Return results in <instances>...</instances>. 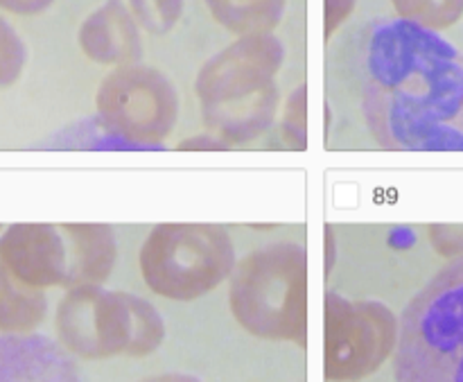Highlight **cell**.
<instances>
[{
  "label": "cell",
  "mask_w": 463,
  "mask_h": 382,
  "mask_svg": "<svg viewBox=\"0 0 463 382\" xmlns=\"http://www.w3.org/2000/svg\"><path fill=\"white\" fill-rule=\"evenodd\" d=\"M366 122L384 149L463 152V57L411 18L371 25L364 43Z\"/></svg>",
  "instance_id": "cell-1"
},
{
  "label": "cell",
  "mask_w": 463,
  "mask_h": 382,
  "mask_svg": "<svg viewBox=\"0 0 463 382\" xmlns=\"http://www.w3.org/2000/svg\"><path fill=\"white\" fill-rule=\"evenodd\" d=\"M283 57L276 36L251 32L202 68L197 95L203 120L217 138L247 143L267 131L279 109L276 72Z\"/></svg>",
  "instance_id": "cell-2"
},
{
  "label": "cell",
  "mask_w": 463,
  "mask_h": 382,
  "mask_svg": "<svg viewBox=\"0 0 463 382\" xmlns=\"http://www.w3.org/2000/svg\"><path fill=\"white\" fill-rule=\"evenodd\" d=\"M229 306L238 324L256 338L306 344V249L297 243H274L235 263Z\"/></svg>",
  "instance_id": "cell-3"
},
{
  "label": "cell",
  "mask_w": 463,
  "mask_h": 382,
  "mask_svg": "<svg viewBox=\"0 0 463 382\" xmlns=\"http://www.w3.org/2000/svg\"><path fill=\"white\" fill-rule=\"evenodd\" d=\"M57 333L66 351L86 360L143 358L161 347L165 324L161 312L136 294L81 283L59 303Z\"/></svg>",
  "instance_id": "cell-4"
},
{
  "label": "cell",
  "mask_w": 463,
  "mask_h": 382,
  "mask_svg": "<svg viewBox=\"0 0 463 382\" xmlns=\"http://www.w3.org/2000/svg\"><path fill=\"white\" fill-rule=\"evenodd\" d=\"M396 369L402 380L463 382V258L405 310Z\"/></svg>",
  "instance_id": "cell-5"
},
{
  "label": "cell",
  "mask_w": 463,
  "mask_h": 382,
  "mask_svg": "<svg viewBox=\"0 0 463 382\" xmlns=\"http://www.w3.org/2000/svg\"><path fill=\"white\" fill-rule=\"evenodd\" d=\"M138 261L154 294L194 301L231 276L233 240L215 224H161L147 235Z\"/></svg>",
  "instance_id": "cell-6"
},
{
  "label": "cell",
  "mask_w": 463,
  "mask_h": 382,
  "mask_svg": "<svg viewBox=\"0 0 463 382\" xmlns=\"http://www.w3.org/2000/svg\"><path fill=\"white\" fill-rule=\"evenodd\" d=\"M99 120L125 138L161 149L179 120V93L163 72L140 63L116 68L98 89Z\"/></svg>",
  "instance_id": "cell-7"
},
{
  "label": "cell",
  "mask_w": 463,
  "mask_h": 382,
  "mask_svg": "<svg viewBox=\"0 0 463 382\" xmlns=\"http://www.w3.org/2000/svg\"><path fill=\"white\" fill-rule=\"evenodd\" d=\"M396 342V320L378 301L326 299V376L355 380L373 374Z\"/></svg>",
  "instance_id": "cell-8"
},
{
  "label": "cell",
  "mask_w": 463,
  "mask_h": 382,
  "mask_svg": "<svg viewBox=\"0 0 463 382\" xmlns=\"http://www.w3.org/2000/svg\"><path fill=\"white\" fill-rule=\"evenodd\" d=\"M0 261L32 288L71 285V247L63 229L14 224L0 235Z\"/></svg>",
  "instance_id": "cell-9"
},
{
  "label": "cell",
  "mask_w": 463,
  "mask_h": 382,
  "mask_svg": "<svg viewBox=\"0 0 463 382\" xmlns=\"http://www.w3.org/2000/svg\"><path fill=\"white\" fill-rule=\"evenodd\" d=\"M81 50L98 63H134L140 57V36L134 18L118 0L90 14L80 32Z\"/></svg>",
  "instance_id": "cell-10"
},
{
  "label": "cell",
  "mask_w": 463,
  "mask_h": 382,
  "mask_svg": "<svg viewBox=\"0 0 463 382\" xmlns=\"http://www.w3.org/2000/svg\"><path fill=\"white\" fill-rule=\"evenodd\" d=\"M75 371L71 358L39 335L0 342V380H68Z\"/></svg>",
  "instance_id": "cell-11"
},
{
  "label": "cell",
  "mask_w": 463,
  "mask_h": 382,
  "mask_svg": "<svg viewBox=\"0 0 463 382\" xmlns=\"http://www.w3.org/2000/svg\"><path fill=\"white\" fill-rule=\"evenodd\" d=\"M71 247V285L102 283L116 263V235L102 224H63Z\"/></svg>",
  "instance_id": "cell-12"
},
{
  "label": "cell",
  "mask_w": 463,
  "mask_h": 382,
  "mask_svg": "<svg viewBox=\"0 0 463 382\" xmlns=\"http://www.w3.org/2000/svg\"><path fill=\"white\" fill-rule=\"evenodd\" d=\"M48 301L41 288L23 283L0 261V330L30 333L43 321Z\"/></svg>",
  "instance_id": "cell-13"
},
{
  "label": "cell",
  "mask_w": 463,
  "mask_h": 382,
  "mask_svg": "<svg viewBox=\"0 0 463 382\" xmlns=\"http://www.w3.org/2000/svg\"><path fill=\"white\" fill-rule=\"evenodd\" d=\"M211 12L229 30L267 32L283 14L285 0H206Z\"/></svg>",
  "instance_id": "cell-14"
},
{
  "label": "cell",
  "mask_w": 463,
  "mask_h": 382,
  "mask_svg": "<svg viewBox=\"0 0 463 382\" xmlns=\"http://www.w3.org/2000/svg\"><path fill=\"white\" fill-rule=\"evenodd\" d=\"M27 53L21 36L7 21L0 18V89L12 86L25 68Z\"/></svg>",
  "instance_id": "cell-15"
},
{
  "label": "cell",
  "mask_w": 463,
  "mask_h": 382,
  "mask_svg": "<svg viewBox=\"0 0 463 382\" xmlns=\"http://www.w3.org/2000/svg\"><path fill=\"white\" fill-rule=\"evenodd\" d=\"M131 9L149 32H167L179 21L184 0H131Z\"/></svg>",
  "instance_id": "cell-16"
},
{
  "label": "cell",
  "mask_w": 463,
  "mask_h": 382,
  "mask_svg": "<svg viewBox=\"0 0 463 382\" xmlns=\"http://www.w3.org/2000/svg\"><path fill=\"white\" fill-rule=\"evenodd\" d=\"M405 18L420 23V25H437L450 18L455 12V0H393Z\"/></svg>",
  "instance_id": "cell-17"
},
{
  "label": "cell",
  "mask_w": 463,
  "mask_h": 382,
  "mask_svg": "<svg viewBox=\"0 0 463 382\" xmlns=\"http://www.w3.org/2000/svg\"><path fill=\"white\" fill-rule=\"evenodd\" d=\"M283 131L288 138L294 140V148H306V89L294 91L285 107V122Z\"/></svg>",
  "instance_id": "cell-18"
},
{
  "label": "cell",
  "mask_w": 463,
  "mask_h": 382,
  "mask_svg": "<svg viewBox=\"0 0 463 382\" xmlns=\"http://www.w3.org/2000/svg\"><path fill=\"white\" fill-rule=\"evenodd\" d=\"M179 149H190V152H224V149H231L229 143H224L217 136H194V138L184 140V143L176 145Z\"/></svg>",
  "instance_id": "cell-19"
},
{
  "label": "cell",
  "mask_w": 463,
  "mask_h": 382,
  "mask_svg": "<svg viewBox=\"0 0 463 382\" xmlns=\"http://www.w3.org/2000/svg\"><path fill=\"white\" fill-rule=\"evenodd\" d=\"M50 5H52V0H0V7L14 14H39Z\"/></svg>",
  "instance_id": "cell-20"
},
{
  "label": "cell",
  "mask_w": 463,
  "mask_h": 382,
  "mask_svg": "<svg viewBox=\"0 0 463 382\" xmlns=\"http://www.w3.org/2000/svg\"><path fill=\"white\" fill-rule=\"evenodd\" d=\"M326 243H328V263H326V267H333L335 265V258H333V249H335V240H333V231H326Z\"/></svg>",
  "instance_id": "cell-21"
}]
</instances>
